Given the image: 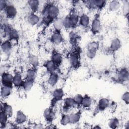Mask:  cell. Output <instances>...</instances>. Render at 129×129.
I'll return each mask as SVG.
<instances>
[{"label":"cell","instance_id":"obj_1","mask_svg":"<svg viewBox=\"0 0 129 129\" xmlns=\"http://www.w3.org/2000/svg\"><path fill=\"white\" fill-rule=\"evenodd\" d=\"M59 9L58 6L52 2H48L45 4L42 11V23L46 26H49L51 23L58 18Z\"/></svg>","mask_w":129,"mask_h":129},{"label":"cell","instance_id":"obj_2","mask_svg":"<svg viewBox=\"0 0 129 129\" xmlns=\"http://www.w3.org/2000/svg\"><path fill=\"white\" fill-rule=\"evenodd\" d=\"M70 63L74 69H78L81 66V51L79 47H77L71 53L69 57Z\"/></svg>","mask_w":129,"mask_h":129},{"label":"cell","instance_id":"obj_3","mask_svg":"<svg viewBox=\"0 0 129 129\" xmlns=\"http://www.w3.org/2000/svg\"><path fill=\"white\" fill-rule=\"evenodd\" d=\"M3 32L4 36L7 37V39L12 41H18L19 39V35L16 29L12 28L8 24H4Z\"/></svg>","mask_w":129,"mask_h":129},{"label":"cell","instance_id":"obj_4","mask_svg":"<svg viewBox=\"0 0 129 129\" xmlns=\"http://www.w3.org/2000/svg\"><path fill=\"white\" fill-rule=\"evenodd\" d=\"M64 96V91L62 88H58L55 89L52 92V98L50 101V107L54 108L55 105L60 100H61Z\"/></svg>","mask_w":129,"mask_h":129},{"label":"cell","instance_id":"obj_5","mask_svg":"<svg viewBox=\"0 0 129 129\" xmlns=\"http://www.w3.org/2000/svg\"><path fill=\"white\" fill-rule=\"evenodd\" d=\"M101 29V23L100 15L96 14L90 24V30L92 34L96 35L100 32Z\"/></svg>","mask_w":129,"mask_h":129},{"label":"cell","instance_id":"obj_6","mask_svg":"<svg viewBox=\"0 0 129 129\" xmlns=\"http://www.w3.org/2000/svg\"><path fill=\"white\" fill-rule=\"evenodd\" d=\"M83 2L89 9L101 10L105 6L107 2L103 0H91L83 1Z\"/></svg>","mask_w":129,"mask_h":129},{"label":"cell","instance_id":"obj_7","mask_svg":"<svg viewBox=\"0 0 129 129\" xmlns=\"http://www.w3.org/2000/svg\"><path fill=\"white\" fill-rule=\"evenodd\" d=\"M13 76L11 74L7 72H4L1 74V83L2 85L8 86L13 88Z\"/></svg>","mask_w":129,"mask_h":129},{"label":"cell","instance_id":"obj_8","mask_svg":"<svg viewBox=\"0 0 129 129\" xmlns=\"http://www.w3.org/2000/svg\"><path fill=\"white\" fill-rule=\"evenodd\" d=\"M4 11L6 17L9 19H14L17 14L16 8L14 5L10 3L7 4Z\"/></svg>","mask_w":129,"mask_h":129},{"label":"cell","instance_id":"obj_9","mask_svg":"<svg viewBox=\"0 0 129 129\" xmlns=\"http://www.w3.org/2000/svg\"><path fill=\"white\" fill-rule=\"evenodd\" d=\"M109 99L107 98H100L97 103V105L95 110V113H98L100 112L104 111L107 108L109 105Z\"/></svg>","mask_w":129,"mask_h":129},{"label":"cell","instance_id":"obj_10","mask_svg":"<svg viewBox=\"0 0 129 129\" xmlns=\"http://www.w3.org/2000/svg\"><path fill=\"white\" fill-rule=\"evenodd\" d=\"M50 41L53 44L55 45H59L63 42L64 39L61 31L54 30L50 37Z\"/></svg>","mask_w":129,"mask_h":129},{"label":"cell","instance_id":"obj_11","mask_svg":"<svg viewBox=\"0 0 129 129\" xmlns=\"http://www.w3.org/2000/svg\"><path fill=\"white\" fill-rule=\"evenodd\" d=\"M53 109V108L49 106L45 108L43 111V117L48 123H51L54 119L55 114Z\"/></svg>","mask_w":129,"mask_h":129},{"label":"cell","instance_id":"obj_12","mask_svg":"<svg viewBox=\"0 0 129 129\" xmlns=\"http://www.w3.org/2000/svg\"><path fill=\"white\" fill-rule=\"evenodd\" d=\"M121 46V42L119 39L115 38L112 40L108 48V52L111 53H114L118 51Z\"/></svg>","mask_w":129,"mask_h":129},{"label":"cell","instance_id":"obj_13","mask_svg":"<svg viewBox=\"0 0 129 129\" xmlns=\"http://www.w3.org/2000/svg\"><path fill=\"white\" fill-rule=\"evenodd\" d=\"M128 71L126 68L120 69L118 72L117 80L121 83L127 82L128 80Z\"/></svg>","mask_w":129,"mask_h":129},{"label":"cell","instance_id":"obj_14","mask_svg":"<svg viewBox=\"0 0 129 129\" xmlns=\"http://www.w3.org/2000/svg\"><path fill=\"white\" fill-rule=\"evenodd\" d=\"M50 59L52 60L58 67H59L62 63L63 58L60 53L56 50H53L51 53Z\"/></svg>","mask_w":129,"mask_h":129},{"label":"cell","instance_id":"obj_15","mask_svg":"<svg viewBox=\"0 0 129 129\" xmlns=\"http://www.w3.org/2000/svg\"><path fill=\"white\" fill-rule=\"evenodd\" d=\"M90 24V19L89 16L85 14H82L79 16V24L84 28H88Z\"/></svg>","mask_w":129,"mask_h":129},{"label":"cell","instance_id":"obj_16","mask_svg":"<svg viewBox=\"0 0 129 129\" xmlns=\"http://www.w3.org/2000/svg\"><path fill=\"white\" fill-rule=\"evenodd\" d=\"M75 105L74 98L72 97H67L64 100L62 106V110L63 112H67L71 108Z\"/></svg>","mask_w":129,"mask_h":129},{"label":"cell","instance_id":"obj_17","mask_svg":"<svg viewBox=\"0 0 129 129\" xmlns=\"http://www.w3.org/2000/svg\"><path fill=\"white\" fill-rule=\"evenodd\" d=\"M13 85L17 87H22L24 80L22 79V76L19 72H16L13 76Z\"/></svg>","mask_w":129,"mask_h":129},{"label":"cell","instance_id":"obj_18","mask_svg":"<svg viewBox=\"0 0 129 129\" xmlns=\"http://www.w3.org/2000/svg\"><path fill=\"white\" fill-rule=\"evenodd\" d=\"M27 117L26 114L21 110H18L16 113L15 122L17 124H22L26 122Z\"/></svg>","mask_w":129,"mask_h":129},{"label":"cell","instance_id":"obj_19","mask_svg":"<svg viewBox=\"0 0 129 129\" xmlns=\"http://www.w3.org/2000/svg\"><path fill=\"white\" fill-rule=\"evenodd\" d=\"M1 49L2 51L6 54H9L10 53L12 49L11 41L8 39L4 41L1 44Z\"/></svg>","mask_w":129,"mask_h":129},{"label":"cell","instance_id":"obj_20","mask_svg":"<svg viewBox=\"0 0 129 129\" xmlns=\"http://www.w3.org/2000/svg\"><path fill=\"white\" fill-rule=\"evenodd\" d=\"M3 110L9 117V118L11 117L13 114V110L12 106L6 102L1 103V109Z\"/></svg>","mask_w":129,"mask_h":129},{"label":"cell","instance_id":"obj_21","mask_svg":"<svg viewBox=\"0 0 129 129\" xmlns=\"http://www.w3.org/2000/svg\"><path fill=\"white\" fill-rule=\"evenodd\" d=\"M68 16L71 21L73 28H75L77 26V25L79 24V15L77 14L76 12L73 10L72 12H70V13L69 15H68Z\"/></svg>","mask_w":129,"mask_h":129},{"label":"cell","instance_id":"obj_22","mask_svg":"<svg viewBox=\"0 0 129 129\" xmlns=\"http://www.w3.org/2000/svg\"><path fill=\"white\" fill-rule=\"evenodd\" d=\"M43 67L46 68V70L49 73L55 72L56 69L58 68L56 64L51 59L46 61L43 64Z\"/></svg>","mask_w":129,"mask_h":129},{"label":"cell","instance_id":"obj_23","mask_svg":"<svg viewBox=\"0 0 129 129\" xmlns=\"http://www.w3.org/2000/svg\"><path fill=\"white\" fill-rule=\"evenodd\" d=\"M40 21V17L35 13L31 12L27 16V21L28 23L32 25L35 26L38 24Z\"/></svg>","mask_w":129,"mask_h":129},{"label":"cell","instance_id":"obj_24","mask_svg":"<svg viewBox=\"0 0 129 129\" xmlns=\"http://www.w3.org/2000/svg\"><path fill=\"white\" fill-rule=\"evenodd\" d=\"M37 75V68L32 67L27 70L26 74V79L34 81L35 80Z\"/></svg>","mask_w":129,"mask_h":129},{"label":"cell","instance_id":"obj_25","mask_svg":"<svg viewBox=\"0 0 129 129\" xmlns=\"http://www.w3.org/2000/svg\"><path fill=\"white\" fill-rule=\"evenodd\" d=\"M27 5L32 13H36L39 8L40 2L37 0H29L27 1Z\"/></svg>","mask_w":129,"mask_h":129},{"label":"cell","instance_id":"obj_26","mask_svg":"<svg viewBox=\"0 0 129 129\" xmlns=\"http://www.w3.org/2000/svg\"><path fill=\"white\" fill-rule=\"evenodd\" d=\"M121 6L119 1L113 0L110 1L108 4V10L111 12H115L119 10Z\"/></svg>","mask_w":129,"mask_h":129},{"label":"cell","instance_id":"obj_27","mask_svg":"<svg viewBox=\"0 0 129 129\" xmlns=\"http://www.w3.org/2000/svg\"><path fill=\"white\" fill-rule=\"evenodd\" d=\"M82 112L81 110H79L76 112L72 113L70 114V123L71 124H76L78 123L81 117Z\"/></svg>","mask_w":129,"mask_h":129},{"label":"cell","instance_id":"obj_28","mask_svg":"<svg viewBox=\"0 0 129 129\" xmlns=\"http://www.w3.org/2000/svg\"><path fill=\"white\" fill-rule=\"evenodd\" d=\"M58 78L59 76L55 72L50 73L48 79V83L50 86H54L57 83Z\"/></svg>","mask_w":129,"mask_h":129},{"label":"cell","instance_id":"obj_29","mask_svg":"<svg viewBox=\"0 0 129 129\" xmlns=\"http://www.w3.org/2000/svg\"><path fill=\"white\" fill-rule=\"evenodd\" d=\"M12 90V88L2 85L1 89V96L2 98L5 99L8 97L11 94Z\"/></svg>","mask_w":129,"mask_h":129},{"label":"cell","instance_id":"obj_30","mask_svg":"<svg viewBox=\"0 0 129 129\" xmlns=\"http://www.w3.org/2000/svg\"><path fill=\"white\" fill-rule=\"evenodd\" d=\"M92 103V99L90 96L86 94L83 96V99L82 102L81 106L84 108H89Z\"/></svg>","mask_w":129,"mask_h":129},{"label":"cell","instance_id":"obj_31","mask_svg":"<svg viewBox=\"0 0 129 129\" xmlns=\"http://www.w3.org/2000/svg\"><path fill=\"white\" fill-rule=\"evenodd\" d=\"M52 25L54 30L57 31H61V29L63 27L62 19L58 17L53 22Z\"/></svg>","mask_w":129,"mask_h":129},{"label":"cell","instance_id":"obj_32","mask_svg":"<svg viewBox=\"0 0 129 129\" xmlns=\"http://www.w3.org/2000/svg\"><path fill=\"white\" fill-rule=\"evenodd\" d=\"M29 63L32 66V67L37 68L39 66V59L37 56L34 54H30L28 57Z\"/></svg>","mask_w":129,"mask_h":129},{"label":"cell","instance_id":"obj_33","mask_svg":"<svg viewBox=\"0 0 129 129\" xmlns=\"http://www.w3.org/2000/svg\"><path fill=\"white\" fill-rule=\"evenodd\" d=\"M9 117L8 115L3 111L1 110L0 113V123H1V128H5L8 122V119Z\"/></svg>","mask_w":129,"mask_h":129},{"label":"cell","instance_id":"obj_34","mask_svg":"<svg viewBox=\"0 0 129 129\" xmlns=\"http://www.w3.org/2000/svg\"><path fill=\"white\" fill-rule=\"evenodd\" d=\"M99 47V43L98 41H93L89 42L87 46V50H94L97 51Z\"/></svg>","mask_w":129,"mask_h":129},{"label":"cell","instance_id":"obj_35","mask_svg":"<svg viewBox=\"0 0 129 129\" xmlns=\"http://www.w3.org/2000/svg\"><path fill=\"white\" fill-rule=\"evenodd\" d=\"M34 82V81L25 79V80L24 81L23 84L22 86V87L24 89V90L26 91H28L31 90V89L32 88L33 86Z\"/></svg>","mask_w":129,"mask_h":129},{"label":"cell","instance_id":"obj_36","mask_svg":"<svg viewBox=\"0 0 129 129\" xmlns=\"http://www.w3.org/2000/svg\"><path fill=\"white\" fill-rule=\"evenodd\" d=\"M119 125V121L116 117L111 118L108 122V126L111 128H116Z\"/></svg>","mask_w":129,"mask_h":129},{"label":"cell","instance_id":"obj_37","mask_svg":"<svg viewBox=\"0 0 129 129\" xmlns=\"http://www.w3.org/2000/svg\"><path fill=\"white\" fill-rule=\"evenodd\" d=\"M60 123L62 125H67L70 123V115L67 114H63L60 119Z\"/></svg>","mask_w":129,"mask_h":129},{"label":"cell","instance_id":"obj_38","mask_svg":"<svg viewBox=\"0 0 129 129\" xmlns=\"http://www.w3.org/2000/svg\"><path fill=\"white\" fill-rule=\"evenodd\" d=\"M122 13L126 18L128 17L129 14V2L127 1H124L122 7Z\"/></svg>","mask_w":129,"mask_h":129},{"label":"cell","instance_id":"obj_39","mask_svg":"<svg viewBox=\"0 0 129 129\" xmlns=\"http://www.w3.org/2000/svg\"><path fill=\"white\" fill-rule=\"evenodd\" d=\"M73 98H74V101L75 103V105H76L78 106H81L82 102L83 99V95L78 94H76L74 96V97H73Z\"/></svg>","mask_w":129,"mask_h":129},{"label":"cell","instance_id":"obj_40","mask_svg":"<svg viewBox=\"0 0 129 129\" xmlns=\"http://www.w3.org/2000/svg\"><path fill=\"white\" fill-rule=\"evenodd\" d=\"M72 33H71L70 34V42L72 43V45L73 44V45H76V43H77V40L79 39V37L77 35V34H76L75 33H73V32H72Z\"/></svg>","mask_w":129,"mask_h":129},{"label":"cell","instance_id":"obj_41","mask_svg":"<svg viewBox=\"0 0 129 129\" xmlns=\"http://www.w3.org/2000/svg\"><path fill=\"white\" fill-rule=\"evenodd\" d=\"M96 51L94 50H87L86 51V56L89 59H93L96 55L97 54Z\"/></svg>","mask_w":129,"mask_h":129},{"label":"cell","instance_id":"obj_42","mask_svg":"<svg viewBox=\"0 0 129 129\" xmlns=\"http://www.w3.org/2000/svg\"><path fill=\"white\" fill-rule=\"evenodd\" d=\"M122 100L126 104L128 105L129 103V92L126 91L123 93L121 96Z\"/></svg>","mask_w":129,"mask_h":129},{"label":"cell","instance_id":"obj_43","mask_svg":"<svg viewBox=\"0 0 129 129\" xmlns=\"http://www.w3.org/2000/svg\"><path fill=\"white\" fill-rule=\"evenodd\" d=\"M8 4V2L7 1H3V0H1L0 1V8H1V10L2 11V10H4L6 5H7Z\"/></svg>","mask_w":129,"mask_h":129},{"label":"cell","instance_id":"obj_44","mask_svg":"<svg viewBox=\"0 0 129 129\" xmlns=\"http://www.w3.org/2000/svg\"><path fill=\"white\" fill-rule=\"evenodd\" d=\"M44 127H43V125L41 123H37V124H35L34 125V126H33V128H43Z\"/></svg>","mask_w":129,"mask_h":129}]
</instances>
